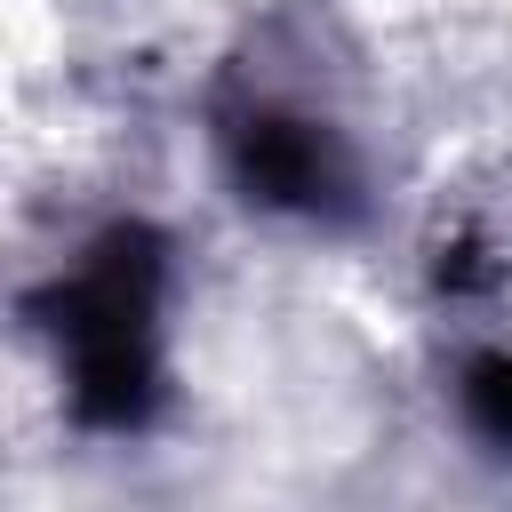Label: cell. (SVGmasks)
<instances>
[{
	"instance_id": "6da1fadb",
	"label": "cell",
	"mask_w": 512,
	"mask_h": 512,
	"mask_svg": "<svg viewBox=\"0 0 512 512\" xmlns=\"http://www.w3.org/2000/svg\"><path fill=\"white\" fill-rule=\"evenodd\" d=\"M152 296L160 256L144 232H112L96 264L64 288V344H72V400L96 424H136L152 400Z\"/></svg>"
},
{
	"instance_id": "7a4b0ae2",
	"label": "cell",
	"mask_w": 512,
	"mask_h": 512,
	"mask_svg": "<svg viewBox=\"0 0 512 512\" xmlns=\"http://www.w3.org/2000/svg\"><path fill=\"white\" fill-rule=\"evenodd\" d=\"M240 184L272 208H320L336 200L344 168H336V144L312 128V120H288V112H256L240 120Z\"/></svg>"
},
{
	"instance_id": "3957f363",
	"label": "cell",
	"mask_w": 512,
	"mask_h": 512,
	"mask_svg": "<svg viewBox=\"0 0 512 512\" xmlns=\"http://www.w3.org/2000/svg\"><path fill=\"white\" fill-rule=\"evenodd\" d=\"M464 400H472V424H480L488 440H504V448H512V360H504V352L472 368Z\"/></svg>"
}]
</instances>
